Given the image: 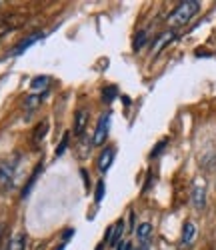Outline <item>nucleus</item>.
<instances>
[{"instance_id":"aec40b11","label":"nucleus","mask_w":216,"mask_h":250,"mask_svg":"<svg viewBox=\"0 0 216 250\" xmlns=\"http://www.w3.org/2000/svg\"><path fill=\"white\" fill-rule=\"evenodd\" d=\"M146 38H148V36H146V32H144V30H140V32L134 36V44H132V46H134V50H140V48L146 44Z\"/></svg>"},{"instance_id":"f8f14e48","label":"nucleus","mask_w":216,"mask_h":250,"mask_svg":"<svg viewBox=\"0 0 216 250\" xmlns=\"http://www.w3.org/2000/svg\"><path fill=\"white\" fill-rule=\"evenodd\" d=\"M176 38V32L174 30H168V32H164V34H160L158 38H156V42H154V46H152V52L154 54H158L166 44H170L172 42V40H174Z\"/></svg>"},{"instance_id":"423d86ee","label":"nucleus","mask_w":216,"mask_h":250,"mask_svg":"<svg viewBox=\"0 0 216 250\" xmlns=\"http://www.w3.org/2000/svg\"><path fill=\"white\" fill-rule=\"evenodd\" d=\"M42 38H44V32H34V34H30L28 38L22 40V42H18V44H16V48L12 50V54H14V56L24 54L28 48H32V46L38 42V40H42Z\"/></svg>"},{"instance_id":"f03ea898","label":"nucleus","mask_w":216,"mask_h":250,"mask_svg":"<svg viewBox=\"0 0 216 250\" xmlns=\"http://www.w3.org/2000/svg\"><path fill=\"white\" fill-rule=\"evenodd\" d=\"M16 168H18V156L6 158V160L0 162V188L2 190H10L14 186Z\"/></svg>"},{"instance_id":"6ab92c4d","label":"nucleus","mask_w":216,"mask_h":250,"mask_svg":"<svg viewBox=\"0 0 216 250\" xmlns=\"http://www.w3.org/2000/svg\"><path fill=\"white\" fill-rule=\"evenodd\" d=\"M68 140H70L68 134H64V136H62V140L58 142V146H56V156H62L64 152H66V148H68Z\"/></svg>"},{"instance_id":"5701e85b","label":"nucleus","mask_w":216,"mask_h":250,"mask_svg":"<svg viewBox=\"0 0 216 250\" xmlns=\"http://www.w3.org/2000/svg\"><path fill=\"white\" fill-rule=\"evenodd\" d=\"M74 234V228H66V232H64V238H70Z\"/></svg>"},{"instance_id":"f257e3e1","label":"nucleus","mask_w":216,"mask_h":250,"mask_svg":"<svg viewBox=\"0 0 216 250\" xmlns=\"http://www.w3.org/2000/svg\"><path fill=\"white\" fill-rule=\"evenodd\" d=\"M198 10H200V2H196V0H184V2H180L174 10L168 14V20H166V22H168L172 28L184 26V24L190 22L194 16H196Z\"/></svg>"},{"instance_id":"9b49d317","label":"nucleus","mask_w":216,"mask_h":250,"mask_svg":"<svg viewBox=\"0 0 216 250\" xmlns=\"http://www.w3.org/2000/svg\"><path fill=\"white\" fill-rule=\"evenodd\" d=\"M48 128H50V124H48V120H42L38 126L34 128V132H32V142L36 144H42L44 142V138H46V134H48Z\"/></svg>"},{"instance_id":"ddd939ff","label":"nucleus","mask_w":216,"mask_h":250,"mask_svg":"<svg viewBox=\"0 0 216 250\" xmlns=\"http://www.w3.org/2000/svg\"><path fill=\"white\" fill-rule=\"evenodd\" d=\"M42 168H44V162H38L36 164V168H34V172H32V176L28 178V182H26V186H24V188H22V198H26L28 196V192L32 190V186H34V182H36V178L40 176V172H42Z\"/></svg>"},{"instance_id":"dca6fc26","label":"nucleus","mask_w":216,"mask_h":250,"mask_svg":"<svg viewBox=\"0 0 216 250\" xmlns=\"http://www.w3.org/2000/svg\"><path fill=\"white\" fill-rule=\"evenodd\" d=\"M48 82H50L48 76H36V78H32V82H30V88H32V90H44Z\"/></svg>"},{"instance_id":"20e7f679","label":"nucleus","mask_w":216,"mask_h":250,"mask_svg":"<svg viewBox=\"0 0 216 250\" xmlns=\"http://www.w3.org/2000/svg\"><path fill=\"white\" fill-rule=\"evenodd\" d=\"M24 24H26V16L24 14H6V16L0 18V36L22 28Z\"/></svg>"},{"instance_id":"f3484780","label":"nucleus","mask_w":216,"mask_h":250,"mask_svg":"<svg viewBox=\"0 0 216 250\" xmlns=\"http://www.w3.org/2000/svg\"><path fill=\"white\" fill-rule=\"evenodd\" d=\"M116 94H118L116 86H108V88H104V92H102V100H104L106 104H110V102L116 98Z\"/></svg>"},{"instance_id":"b1692460","label":"nucleus","mask_w":216,"mask_h":250,"mask_svg":"<svg viewBox=\"0 0 216 250\" xmlns=\"http://www.w3.org/2000/svg\"><path fill=\"white\" fill-rule=\"evenodd\" d=\"M56 250H64V244H60V246H58V248H56Z\"/></svg>"},{"instance_id":"4be33fe9","label":"nucleus","mask_w":216,"mask_h":250,"mask_svg":"<svg viewBox=\"0 0 216 250\" xmlns=\"http://www.w3.org/2000/svg\"><path fill=\"white\" fill-rule=\"evenodd\" d=\"M166 142H168V140H160V142L156 144V146H154V150H152V152H150V158H156V156H158V154L162 152V148L166 146Z\"/></svg>"},{"instance_id":"2eb2a0df","label":"nucleus","mask_w":216,"mask_h":250,"mask_svg":"<svg viewBox=\"0 0 216 250\" xmlns=\"http://www.w3.org/2000/svg\"><path fill=\"white\" fill-rule=\"evenodd\" d=\"M150 232H152V226H150L148 222H142L138 228H136V236L142 244H146V240L150 238Z\"/></svg>"},{"instance_id":"a211bd4d","label":"nucleus","mask_w":216,"mask_h":250,"mask_svg":"<svg viewBox=\"0 0 216 250\" xmlns=\"http://www.w3.org/2000/svg\"><path fill=\"white\" fill-rule=\"evenodd\" d=\"M104 192H106L104 180H98V184H96V190H94V200H96V204H100V202H102V198H104Z\"/></svg>"},{"instance_id":"6e6552de","label":"nucleus","mask_w":216,"mask_h":250,"mask_svg":"<svg viewBox=\"0 0 216 250\" xmlns=\"http://www.w3.org/2000/svg\"><path fill=\"white\" fill-rule=\"evenodd\" d=\"M86 124H88V110H86V108L76 110V114H74V126H72V132H74L76 136H82V132H84V128H86Z\"/></svg>"},{"instance_id":"39448f33","label":"nucleus","mask_w":216,"mask_h":250,"mask_svg":"<svg viewBox=\"0 0 216 250\" xmlns=\"http://www.w3.org/2000/svg\"><path fill=\"white\" fill-rule=\"evenodd\" d=\"M190 202H192L194 208H198V210H202V208L206 206V182L202 178H196L192 182Z\"/></svg>"},{"instance_id":"1a4fd4ad","label":"nucleus","mask_w":216,"mask_h":250,"mask_svg":"<svg viewBox=\"0 0 216 250\" xmlns=\"http://www.w3.org/2000/svg\"><path fill=\"white\" fill-rule=\"evenodd\" d=\"M122 232H124V220L120 218L114 226L108 228V232H106V240H108V244L118 246V244H120V236H122Z\"/></svg>"},{"instance_id":"4468645a","label":"nucleus","mask_w":216,"mask_h":250,"mask_svg":"<svg viewBox=\"0 0 216 250\" xmlns=\"http://www.w3.org/2000/svg\"><path fill=\"white\" fill-rule=\"evenodd\" d=\"M24 246H26V236H24V232H16V234L10 238L6 250H24Z\"/></svg>"},{"instance_id":"7ed1b4c3","label":"nucleus","mask_w":216,"mask_h":250,"mask_svg":"<svg viewBox=\"0 0 216 250\" xmlns=\"http://www.w3.org/2000/svg\"><path fill=\"white\" fill-rule=\"evenodd\" d=\"M108 132H110V112H104L100 118H98V124H96V130L92 134V146H102L108 138Z\"/></svg>"},{"instance_id":"9d476101","label":"nucleus","mask_w":216,"mask_h":250,"mask_svg":"<svg viewBox=\"0 0 216 250\" xmlns=\"http://www.w3.org/2000/svg\"><path fill=\"white\" fill-rule=\"evenodd\" d=\"M194 240H196V224L188 220L182 226V244L190 246V244H194Z\"/></svg>"},{"instance_id":"412c9836","label":"nucleus","mask_w":216,"mask_h":250,"mask_svg":"<svg viewBox=\"0 0 216 250\" xmlns=\"http://www.w3.org/2000/svg\"><path fill=\"white\" fill-rule=\"evenodd\" d=\"M40 100H42V96H30V98L24 100V106H26L28 110H34V108H38Z\"/></svg>"},{"instance_id":"0eeeda50","label":"nucleus","mask_w":216,"mask_h":250,"mask_svg":"<svg viewBox=\"0 0 216 250\" xmlns=\"http://www.w3.org/2000/svg\"><path fill=\"white\" fill-rule=\"evenodd\" d=\"M114 156H116V148H114V146H108V148H104V150L100 152V156H98V170H100L102 174L112 166Z\"/></svg>"}]
</instances>
